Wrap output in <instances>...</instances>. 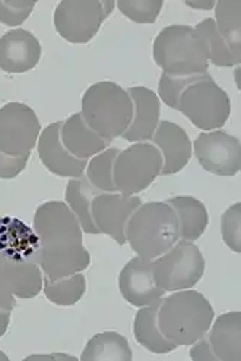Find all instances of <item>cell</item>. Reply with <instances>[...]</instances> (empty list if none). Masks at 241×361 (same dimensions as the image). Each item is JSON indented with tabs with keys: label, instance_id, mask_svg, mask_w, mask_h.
<instances>
[{
	"label": "cell",
	"instance_id": "cell-8",
	"mask_svg": "<svg viewBox=\"0 0 241 361\" xmlns=\"http://www.w3.org/2000/svg\"><path fill=\"white\" fill-rule=\"evenodd\" d=\"M155 283L166 293L193 288L205 272V259L193 242L178 240L164 255L152 260Z\"/></svg>",
	"mask_w": 241,
	"mask_h": 361
},
{
	"label": "cell",
	"instance_id": "cell-21",
	"mask_svg": "<svg viewBox=\"0 0 241 361\" xmlns=\"http://www.w3.org/2000/svg\"><path fill=\"white\" fill-rule=\"evenodd\" d=\"M177 216L180 240L196 242L205 233L209 215L205 205L193 196H175L166 200Z\"/></svg>",
	"mask_w": 241,
	"mask_h": 361
},
{
	"label": "cell",
	"instance_id": "cell-30",
	"mask_svg": "<svg viewBox=\"0 0 241 361\" xmlns=\"http://www.w3.org/2000/svg\"><path fill=\"white\" fill-rule=\"evenodd\" d=\"M205 75V73H204ZM202 75H193V76H170L166 73H161L159 82H158V98H161L173 110H178L180 97L185 92V90L196 82Z\"/></svg>",
	"mask_w": 241,
	"mask_h": 361
},
{
	"label": "cell",
	"instance_id": "cell-34",
	"mask_svg": "<svg viewBox=\"0 0 241 361\" xmlns=\"http://www.w3.org/2000/svg\"><path fill=\"white\" fill-rule=\"evenodd\" d=\"M192 345L193 347L190 350V358L193 361H218L209 345V339L206 334Z\"/></svg>",
	"mask_w": 241,
	"mask_h": 361
},
{
	"label": "cell",
	"instance_id": "cell-37",
	"mask_svg": "<svg viewBox=\"0 0 241 361\" xmlns=\"http://www.w3.org/2000/svg\"><path fill=\"white\" fill-rule=\"evenodd\" d=\"M215 0H202V2H190V0H187L186 5L193 8V9H205V11H209L212 8H215Z\"/></svg>",
	"mask_w": 241,
	"mask_h": 361
},
{
	"label": "cell",
	"instance_id": "cell-11",
	"mask_svg": "<svg viewBox=\"0 0 241 361\" xmlns=\"http://www.w3.org/2000/svg\"><path fill=\"white\" fill-rule=\"evenodd\" d=\"M42 133L35 111L24 103H8L0 109V151L23 158L31 155Z\"/></svg>",
	"mask_w": 241,
	"mask_h": 361
},
{
	"label": "cell",
	"instance_id": "cell-29",
	"mask_svg": "<svg viewBox=\"0 0 241 361\" xmlns=\"http://www.w3.org/2000/svg\"><path fill=\"white\" fill-rule=\"evenodd\" d=\"M116 6L136 24H154L164 2L163 0H117Z\"/></svg>",
	"mask_w": 241,
	"mask_h": 361
},
{
	"label": "cell",
	"instance_id": "cell-33",
	"mask_svg": "<svg viewBox=\"0 0 241 361\" xmlns=\"http://www.w3.org/2000/svg\"><path fill=\"white\" fill-rule=\"evenodd\" d=\"M28 157L15 158L0 151V178L11 180L21 174L28 164Z\"/></svg>",
	"mask_w": 241,
	"mask_h": 361
},
{
	"label": "cell",
	"instance_id": "cell-7",
	"mask_svg": "<svg viewBox=\"0 0 241 361\" xmlns=\"http://www.w3.org/2000/svg\"><path fill=\"white\" fill-rule=\"evenodd\" d=\"M178 111L204 132L223 128L231 113L228 94L221 88L209 73L200 76L180 97Z\"/></svg>",
	"mask_w": 241,
	"mask_h": 361
},
{
	"label": "cell",
	"instance_id": "cell-2",
	"mask_svg": "<svg viewBox=\"0 0 241 361\" xmlns=\"http://www.w3.org/2000/svg\"><path fill=\"white\" fill-rule=\"evenodd\" d=\"M13 231L0 237V309L16 307L18 298H34L43 290V272L31 260L37 246V235L21 224V231L13 228V219H9Z\"/></svg>",
	"mask_w": 241,
	"mask_h": 361
},
{
	"label": "cell",
	"instance_id": "cell-12",
	"mask_svg": "<svg viewBox=\"0 0 241 361\" xmlns=\"http://www.w3.org/2000/svg\"><path fill=\"white\" fill-rule=\"evenodd\" d=\"M192 149L202 169L215 176L231 177L241 169L240 140L223 130L202 132Z\"/></svg>",
	"mask_w": 241,
	"mask_h": 361
},
{
	"label": "cell",
	"instance_id": "cell-14",
	"mask_svg": "<svg viewBox=\"0 0 241 361\" xmlns=\"http://www.w3.org/2000/svg\"><path fill=\"white\" fill-rule=\"evenodd\" d=\"M118 288L126 302L137 309L151 306L166 294L155 283L152 260L139 256L130 259L123 267L118 276Z\"/></svg>",
	"mask_w": 241,
	"mask_h": 361
},
{
	"label": "cell",
	"instance_id": "cell-1",
	"mask_svg": "<svg viewBox=\"0 0 241 361\" xmlns=\"http://www.w3.org/2000/svg\"><path fill=\"white\" fill-rule=\"evenodd\" d=\"M37 246L31 260L50 279L84 272L91 256L84 246V231L66 202L51 200L39 205L34 215Z\"/></svg>",
	"mask_w": 241,
	"mask_h": 361
},
{
	"label": "cell",
	"instance_id": "cell-22",
	"mask_svg": "<svg viewBox=\"0 0 241 361\" xmlns=\"http://www.w3.org/2000/svg\"><path fill=\"white\" fill-rule=\"evenodd\" d=\"M161 298L151 306L140 307L133 320V335L136 343L154 354H168L177 348L175 344L161 334L156 322Z\"/></svg>",
	"mask_w": 241,
	"mask_h": 361
},
{
	"label": "cell",
	"instance_id": "cell-19",
	"mask_svg": "<svg viewBox=\"0 0 241 361\" xmlns=\"http://www.w3.org/2000/svg\"><path fill=\"white\" fill-rule=\"evenodd\" d=\"M60 137L65 148L79 159H91L94 155L103 152L111 144L94 132L87 123L80 113L72 114L63 120Z\"/></svg>",
	"mask_w": 241,
	"mask_h": 361
},
{
	"label": "cell",
	"instance_id": "cell-31",
	"mask_svg": "<svg viewBox=\"0 0 241 361\" xmlns=\"http://www.w3.org/2000/svg\"><path fill=\"white\" fill-rule=\"evenodd\" d=\"M221 234L225 245L235 253L241 252V204L231 205L221 216Z\"/></svg>",
	"mask_w": 241,
	"mask_h": 361
},
{
	"label": "cell",
	"instance_id": "cell-6",
	"mask_svg": "<svg viewBox=\"0 0 241 361\" xmlns=\"http://www.w3.org/2000/svg\"><path fill=\"white\" fill-rule=\"evenodd\" d=\"M80 114L94 132L111 142L122 136L130 123L132 98L128 90L114 82H97L85 91Z\"/></svg>",
	"mask_w": 241,
	"mask_h": 361
},
{
	"label": "cell",
	"instance_id": "cell-35",
	"mask_svg": "<svg viewBox=\"0 0 241 361\" xmlns=\"http://www.w3.org/2000/svg\"><path fill=\"white\" fill-rule=\"evenodd\" d=\"M27 361H31V360H63V361H76L78 358L76 357H72V355H68V354H47V355H30L25 358Z\"/></svg>",
	"mask_w": 241,
	"mask_h": 361
},
{
	"label": "cell",
	"instance_id": "cell-4",
	"mask_svg": "<svg viewBox=\"0 0 241 361\" xmlns=\"http://www.w3.org/2000/svg\"><path fill=\"white\" fill-rule=\"evenodd\" d=\"M178 240L177 216L166 202L140 204L126 226V243L147 260L164 255Z\"/></svg>",
	"mask_w": 241,
	"mask_h": 361
},
{
	"label": "cell",
	"instance_id": "cell-38",
	"mask_svg": "<svg viewBox=\"0 0 241 361\" xmlns=\"http://www.w3.org/2000/svg\"><path fill=\"white\" fill-rule=\"evenodd\" d=\"M0 361H9V357L5 353L0 351Z\"/></svg>",
	"mask_w": 241,
	"mask_h": 361
},
{
	"label": "cell",
	"instance_id": "cell-24",
	"mask_svg": "<svg viewBox=\"0 0 241 361\" xmlns=\"http://www.w3.org/2000/svg\"><path fill=\"white\" fill-rule=\"evenodd\" d=\"M82 361H132L133 353L129 341L118 332L94 335L80 355Z\"/></svg>",
	"mask_w": 241,
	"mask_h": 361
},
{
	"label": "cell",
	"instance_id": "cell-36",
	"mask_svg": "<svg viewBox=\"0 0 241 361\" xmlns=\"http://www.w3.org/2000/svg\"><path fill=\"white\" fill-rule=\"evenodd\" d=\"M9 322H11V310L0 309V338L6 334Z\"/></svg>",
	"mask_w": 241,
	"mask_h": 361
},
{
	"label": "cell",
	"instance_id": "cell-17",
	"mask_svg": "<svg viewBox=\"0 0 241 361\" xmlns=\"http://www.w3.org/2000/svg\"><path fill=\"white\" fill-rule=\"evenodd\" d=\"M149 142L163 158L161 174L170 176L182 171L192 158V142L186 130L173 122H159Z\"/></svg>",
	"mask_w": 241,
	"mask_h": 361
},
{
	"label": "cell",
	"instance_id": "cell-3",
	"mask_svg": "<svg viewBox=\"0 0 241 361\" xmlns=\"http://www.w3.org/2000/svg\"><path fill=\"white\" fill-rule=\"evenodd\" d=\"M214 316L208 298L189 288L161 298L156 322L161 334L173 344L187 347L209 331Z\"/></svg>",
	"mask_w": 241,
	"mask_h": 361
},
{
	"label": "cell",
	"instance_id": "cell-13",
	"mask_svg": "<svg viewBox=\"0 0 241 361\" xmlns=\"http://www.w3.org/2000/svg\"><path fill=\"white\" fill-rule=\"evenodd\" d=\"M137 196L123 193H99L92 200V219L99 234H107L123 246L126 245V226L132 214L140 207Z\"/></svg>",
	"mask_w": 241,
	"mask_h": 361
},
{
	"label": "cell",
	"instance_id": "cell-16",
	"mask_svg": "<svg viewBox=\"0 0 241 361\" xmlns=\"http://www.w3.org/2000/svg\"><path fill=\"white\" fill-rule=\"evenodd\" d=\"M42 59V44L34 34L16 28L0 37V69L6 73H25Z\"/></svg>",
	"mask_w": 241,
	"mask_h": 361
},
{
	"label": "cell",
	"instance_id": "cell-26",
	"mask_svg": "<svg viewBox=\"0 0 241 361\" xmlns=\"http://www.w3.org/2000/svg\"><path fill=\"white\" fill-rule=\"evenodd\" d=\"M87 290V279L82 272L70 276L50 279L43 275V291L47 300L56 306L70 307L84 297Z\"/></svg>",
	"mask_w": 241,
	"mask_h": 361
},
{
	"label": "cell",
	"instance_id": "cell-28",
	"mask_svg": "<svg viewBox=\"0 0 241 361\" xmlns=\"http://www.w3.org/2000/svg\"><path fill=\"white\" fill-rule=\"evenodd\" d=\"M122 149L118 148H107L103 152L94 155L85 169V177L89 183L97 188L101 193H114L117 192L114 180H113V169L114 161Z\"/></svg>",
	"mask_w": 241,
	"mask_h": 361
},
{
	"label": "cell",
	"instance_id": "cell-25",
	"mask_svg": "<svg viewBox=\"0 0 241 361\" xmlns=\"http://www.w3.org/2000/svg\"><path fill=\"white\" fill-rule=\"evenodd\" d=\"M215 24L234 57L241 62V0H219L215 4Z\"/></svg>",
	"mask_w": 241,
	"mask_h": 361
},
{
	"label": "cell",
	"instance_id": "cell-27",
	"mask_svg": "<svg viewBox=\"0 0 241 361\" xmlns=\"http://www.w3.org/2000/svg\"><path fill=\"white\" fill-rule=\"evenodd\" d=\"M194 30L200 37H202L204 43L206 46L209 63L219 68H233L240 65V60L234 57L227 43L224 42V38L219 35L216 30V24L212 18L204 19L202 23H199L194 27Z\"/></svg>",
	"mask_w": 241,
	"mask_h": 361
},
{
	"label": "cell",
	"instance_id": "cell-15",
	"mask_svg": "<svg viewBox=\"0 0 241 361\" xmlns=\"http://www.w3.org/2000/svg\"><path fill=\"white\" fill-rule=\"evenodd\" d=\"M62 122H54L44 128L37 140V151L42 159L43 166L53 174L60 177L75 178L85 173L87 159L75 158L63 145L60 130H62Z\"/></svg>",
	"mask_w": 241,
	"mask_h": 361
},
{
	"label": "cell",
	"instance_id": "cell-10",
	"mask_svg": "<svg viewBox=\"0 0 241 361\" xmlns=\"http://www.w3.org/2000/svg\"><path fill=\"white\" fill-rule=\"evenodd\" d=\"M163 158L151 142H135L120 151L113 169V180L118 193L136 196L148 189L161 174Z\"/></svg>",
	"mask_w": 241,
	"mask_h": 361
},
{
	"label": "cell",
	"instance_id": "cell-20",
	"mask_svg": "<svg viewBox=\"0 0 241 361\" xmlns=\"http://www.w3.org/2000/svg\"><path fill=\"white\" fill-rule=\"evenodd\" d=\"M209 345L218 361L241 360V313L221 314L206 332Z\"/></svg>",
	"mask_w": 241,
	"mask_h": 361
},
{
	"label": "cell",
	"instance_id": "cell-23",
	"mask_svg": "<svg viewBox=\"0 0 241 361\" xmlns=\"http://www.w3.org/2000/svg\"><path fill=\"white\" fill-rule=\"evenodd\" d=\"M99 193L101 192L89 183V180L85 177V174L70 178L66 186V204L78 218L84 233L99 234L92 219V200Z\"/></svg>",
	"mask_w": 241,
	"mask_h": 361
},
{
	"label": "cell",
	"instance_id": "cell-5",
	"mask_svg": "<svg viewBox=\"0 0 241 361\" xmlns=\"http://www.w3.org/2000/svg\"><path fill=\"white\" fill-rule=\"evenodd\" d=\"M155 63L170 76L208 73L209 60L202 37L190 25H170L161 30L152 46Z\"/></svg>",
	"mask_w": 241,
	"mask_h": 361
},
{
	"label": "cell",
	"instance_id": "cell-32",
	"mask_svg": "<svg viewBox=\"0 0 241 361\" xmlns=\"http://www.w3.org/2000/svg\"><path fill=\"white\" fill-rule=\"evenodd\" d=\"M35 8L34 0H0V24L19 27Z\"/></svg>",
	"mask_w": 241,
	"mask_h": 361
},
{
	"label": "cell",
	"instance_id": "cell-9",
	"mask_svg": "<svg viewBox=\"0 0 241 361\" xmlns=\"http://www.w3.org/2000/svg\"><path fill=\"white\" fill-rule=\"evenodd\" d=\"M114 8L113 0H62L54 11V28L66 42L87 44Z\"/></svg>",
	"mask_w": 241,
	"mask_h": 361
},
{
	"label": "cell",
	"instance_id": "cell-18",
	"mask_svg": "<svg viewBox=\"0 0 241 361\" xmlns=\"http://www.w3.org/2000/svg\"><path fill=\"white\" fill-rule=\"evenodd\" d=\"M132 104L133 114L132 120L122 135L129 142H149L152 139L161 116V102L158 95L147 87H132L128 90Z\"/></svg>",
	"mask_w": 241,
	"mask_h": 361
}]
</instances>
